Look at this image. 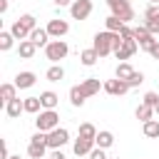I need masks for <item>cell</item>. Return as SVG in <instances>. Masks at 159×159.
Here are the masks:
<instances>
[{
    "label": "cell",
    "mask_w": 159,
    "mask_h": 159,
    "mask_svg": "<svg viewBox=\"0 0 159 159\" xmlns=\"http://www.w3.org/2000/svg\"><path fill=\"white\" fill-rule=\"evenodd\" d=\"M62 77H65V70H62L60 65H52V67L47 70V80H50V82H60Z\"/></svg>",
    "instance_id": "cell-31"
},
{
    "label": "cell",
    "mask_w": 159,
    "mask_h": 159,
    "mask_svg": "<svg viewBox=\"0 0 159 159\" xmlns=\"http://www.w3.org/2000/svg\"><path fill=\"white\" fill-rule=\"evenodd\" d=\"M84 99H87V97L82 94V89H80V84H75V87L70 89V102H72L75 107H82V104H84Z\"/></svg>",
    "instance_id": "cell-27"
},
{
    "label": "cell",
    "mask_w": 159,
    "mask_h": 159,
    "mask_svg": "<svg viewBox=\"0 0 159 159\" xmlns=\"http://www.w3.org/2000/svg\"><path fill=\"white\" fill-rule=\"evenodd\" d=\"M134 72H137V70H132V65H129V62H119L114 75H117V80H124V82H127V80H129Z\"/></svg>",
    "instance_id": "cell-23"
},
{
    "label": "cell",
    "mask_w": 159,
    "mask_h": 159,
    "mask_svg": "<svg viewBox=\"0 0 159 159\" xmlns=\"http://www.w3.org/2000/svg\"><path fill=\"white\" fill-rule=\"evenodd\" d=\"M10 159H22V157H20V154H12V157H10Z\"/></svg>",
    "instance_id": "cell-43"
},
{
    "label": "cell",
    "mask_w": 159,
    "mask_h": 159,
    "mask_svg": "<svg viewBox=\"0 0 159 159\" xmlns=\"http://www.w3.org/2000/svg\"><path fill=\"white\" fill-rule=\"evenodd\" d=\"M35 72H17L15 75V87L17 89H30L32 84H35Z\"/></svg>",
    "instance_id": "cell-14"
},
{
    "label": "cell",
    "mask_w": 159,
    "mask_h": 159,
    "mask_svg": "<svg viewBox=\"0 0 159 159\" xmlns=\"http://www.w3.org/2000/svg\"><path fill=\"white\" fill-rule=\"evenodd\" d=\"M10 32H12V37H15V40H20V42H22L25 37H30V32H32V30H30L25 22L15 20V22H12V27H10Z\"/></svg>",
    "instance_id": "cell-16"
},
{
    "label": "cell",
    "mask_w": 159,
    "mask_h": 159,
    "mask_svg": "<svg viewBox=\"0 0 159 159\" xmlns=\"http://www.w3.org/2000/svg\"><path fill=\"white\" fill-rule=\"evenodd\" d=\"M144 27H147L152 35H159V20H157V22H152V20H149V22H144Z\"/></svg>",
    "instance_id": "cell-37"
},
{
    "label": "cell",
    "mask_w": 159,
    "mask_h": 159,
    "mask_svg": "<svg viewBox=\"0 0 159 159\" xmlns=\"http://www.w3.org/2000/svg\"><path fill=\"white\" fill-rule=\"evenodd\" d=\"M137 50H139V45H137V40H124V45H122V47H119V50L114 52V57L124 62V60H129V57H132V55H134Z\"/></svg>",
    "instance_id": "cell-11"
},
{
    "label": "cell",
    "mask_w": 159,
    "mask_h": 159,
    "mask_svg": "<svg viewBox=\"0 0 159 159\" xmlns=\"http://www.w3.org/2000/svg\"><path fill=\"white\" fill-rule=\"evenodd\" d=\"M149 2H152V5H159V0H149Z\"/></svg>",
    "instance_id": "cell-45"
},
{
    "label": "cell",
    "mask_w": 159,
    "mask_h": 159,
    "mask_svg": "<svg viewBox=\"0 0 159 159\" xmlns=\"http://www.w3.org/2000/svg\"><path fill=\"white\" fill-rule=\"evenodd\" d=\"M35 127H37V132H52V129H57L60 127V114L55 112V109H42L40 114H37V119H35Z\"/></svg>",
    "instance_id": "cell-2"
},
{
    "label": "cell",
    "mask_w": 159,
    "mask_h": 159,
    "mask_svg": "<svg viewBox=\"0 0 159 159\" xmlns=\"http://www.w3.org/2000/svg\"><path fill=\"white\" fill-rule=\"evenodd\" d=\"M134 40H137V45H139L142 50H147V52H149V50L154 47V42H157V40H154V35H152V32H149L144 25L134 27Z\"/></svg>",
    "instance_id": "cell-8"
},
{
    "label": "cell",
    "mask_w": 159,
    "mask_h": 159,
    "mask_svg": "<svg viewBox=\"0 0 159 159\" xmlns=\"http://www.w3.org/2000/svg\"><path fill=\"white\" fill-rule=\"evenodd\" d=\"M107 5L112 10V15L119 17L124 25H127V20H134V10H132L129 0H107Z\"/></svg>",
    "instance_id": "cell-4"
},
{
    "label": "cell",
    "mask_w": 159,
    "mask_h": 159,
    "mask_svg": "<svg viewBox=\"0 0 159 159\" xmlns=\"http://www.w3.org/2000/svg\"><path fill=\"white\" fill-rule=\"evenodd\" d=\"M70 15L75 20H87L92 15V0H75L70 5Z\"/></svg>",
    "instance_id": "cell-7"
},
{
    "label": "cell",
    "mask_w": 159,
    "mask_h": 159,
    "mask_svg": "<svg viewBox=\"0 0 159 159\" xmlns=\"http://www.w3.org/2000/svg\"><path fill=\"white\" fill-rule=\"evenodd\" d=\"M142 132H144V137H149V139H159V119H149V122H144Z\"/></svg>",
    "instance_id": "cell-21"
},
{
    "label": "cell",
    "mask_w": 159,
    "mask_h": 159,
    "mask_svg": "<svg viewBox=\"0 0 159 159\" xmlns=\"http://www.w3.org/2000/svg\"><path fill=\"white\" fill-rule=\"evenodd\" d=\"M47 37H50L47 27H35V30L30 32V40H32V42H35L37 47H42V45L47 47V45H50V40H47Z\"/></svg>",
    "instance_id": "cell-15"
},
{
    "label": "cell",
    "mask_w": 159,
    "mask_h": 159,
    "mask_svg": "<svg viewBox=\"0 0 159 159\" xmlns=\"http://www.w3.org/2000/svg\"><path fill=\"white\" fill-rule=\"evenodd\" d=\"M134 114H137V119H142V122H149V119L154 117V107H149V104H144V102H142V104L137 107V112H134Z\"/></svg>",
    "instance_id": "cell-26"
},
{
    "label": "cell",
    "mask_w": 159,
    "mask_h": 159,
    "mask_svg": "<svg viewBox=\"0 0 159 159\" xmlns=\"http://www.w3.org/2000/svg\"><path fill=\"white\" fill-rule=\"evenodd\" d=\"M89 159H107V154H104V149H99V147H94V149L89 152Z\"/></svg>",
    "instance_id": "cell-35"
},
{
    "label": "cell",
    "mask_w": 159,
    "mask_h": 159,
    "mask_svg": "<svg viewBox=\"0 0 159 159\" xmlns=\"http://www.w3.org/2000/svg\"><path fill=\"white\" fill-rule=\"evenodd\" d=\"M35 50H37V45H35L32 40H22V42H20V47H17V52H20V57H22V60H30V57L35 55Z\"/></svg>",
    "instance_id": "cell-19"
},
{
    "label": "cell",
    "mask_w": 159,
    "mask_h": 159,
    "mask_svg": "<svg viewBox=\"0 0 159 159\" xmlns=\"http://www.w3.org/2000/svg\"><path fill=\"white\" fill-rule=\"evenodd\" d=\"M80 137H84V139H94V137H97V129H94V124H92V122H84V124H80Z\"/></svg>",
    "instance_id": "cell-29"
},
{
    "label": "cell",
    "mask_w": 159,
    "mask_h": 159,
    "mask_svg": "<svg viewBox=\"0 0 159 159\" xmlns=\"http://www.w3.org/2000/svg\"><path fill=\"white\" fill-rule=\"evenodd\" d=\"M12 40H15V37H12V32H10V30L0 32V50H2V52H7V50L12 47Z\"/></svg>",
    "instance_id": "cell-30"
},
{
    "label": "cell",
    "mask_w": 159,
    "mask_h": 159,
    "mask_svg": "<svg viewBox=\"0 0 159 159\" xmlns=\"http://www.w3.org/2000/svg\"><path fill=\"white\" fill-rule=\"evenodd\" d=\"M104 25H107L109 32H122V27H124V22H122L119 17H114V15H109V17L104 20Z\"/></svg>",
    "instance_id": "cell-28"
},
{
    "label": "cell",
    "mask_w": 159,
    "mask_h": 159,
    "mask_svg": "<svg viewBox=\"0 0 159 159\" xmlns=\"http://www.w3.org/2000/svg\"><path fill=\"white\" fill-rule=\"evenodd\" d=\"M0 159H10V152H7V142H0Z\"/></svg>",
    "instance_id": "cell-38"
},
{
    "label": "cell",
    "mask_w": 159,
    "mask_h": 159,
    "mask_svg": "<svg viewBox=\"0 0 159 159\" xmlns=\"http://www.w3.org/2000/svg\"><path fill=\"white\" fill-rule=\"evenodd\" d=\"M119 35H122V40H134V30H132V27H127V25L122 27V32H119Z\"/></svg>",
    "instance_id": "cell-36"
},
{
    "label": "cell",
    "mask_w": 159,
    "mask_h": 159,
    "mask_svg": "<svg viewBox=\"0 0 159 159\" xmlns=\"http://www.w3.org/2000/svg\"><path fill=\"white\" fill-rule=\"evenodd\" d=\"M52 2H55L57 7H67V5H72L75 0H52Z\"/></svg>",
    "instance_id": "cell-41"
},
{
    "label": "cell",
    "mask_w": 159,
    "mask_h": 159,
    "mask_svg": "<svg viewBox=\"0 0 159 159\" xmlns=\"http://www.w3.org/2000/svg\"><path fill=\"white\" fill-rule=\"evenodd\" d=\"M80 60H82V65H84V67H92V65L99 60V55H97V50H94V47H89V50H82V52H80Z\"/></svg>",
    "instance_id": "cell-22"
},
{
    "label": "cell",
    "mask_w": 159,
    "mask_h": 159,
    "mask_svg": "<svg viewBox=\"0 0 159 159\" xmlns=\"http://www.w3.org/2000/svg\"><path fill=\"white\" fill-rule=\"evenodd\" d=\"M47 159H67V157H65V154H62V152H60V149H52V152H50V157H47Z\"/></svg>",
    "instance_id": "cell-39"
},
{
    "label": "cell",
    "mask_w": 159,
    "mask_h": 159,
    "mask_svg": "<svg viewBox=\"0 0 159 159\" xmlns=\"http://www.w3.org/2000/svg\"><path fill=\"white\" fill-rule=\"evenodd\" d=\"M142 82H144V75H142V72H134V75L127 80V84H129V87H139Z\"/></svg>",
    "instance_id": "cell-33"
},
{
    "label": "cell",
    "mask_w": 159,
    "mask_h": 159,
    "mask_svg": "<svg viewBox=\"0 0 159 159\" xmlns=\"http://www.w3.org/2000/svg\"><path fill=\"white\" fill-rule=\"evenodd\" d=\"M127 89H129V84H127L124 80H117V77H114V80H107V82H104V92H107V94L122 97Z\"/></svg>",
    "instance_id": "cell-10"
},
{
    "label": "cell",
    "mask_w": 159,
    "mask_h": 159,
    "mask_svg": "<svg viewBox=\"0 0 159 159\" xmlns=\"http://www.w3.org/2000/svg\"><path fill=\"white\" fill-rule=\"evenodd\" d=\"M67 142H70V132L65 127H57V129L47 132V147L50 149H62Z\"/></svg>",
    "instance_id": "cell-6"
},
{
    "label": "cell",
    "mask_w": 159,
    "mask_h": 159,
    "mask_svg": "<svg viewBox=\"0 0 159 159\" xmlns=\"http://www.w3.org/2000/svg\"><path fill=\"white\" fill-rule=\"evenodd\" d=\"M149 55H152L154 60H159V42H154V47L149 50Z\"/></svg>",
    "instance_id": "cell-40"
},
{
    "label": "cell",
    "mask_w": 159,
    "mask_h": 159,
    "mask_svg": "<svg viewBox=\"0 0 159 159\" xmlns=\"http://www.w3.org/2000/svg\"><path fill=\"white\" fill-rule=\"evenodd\" d=\"M15 89H17L15 84H7V82H5V84H0V97H2V102H5V104H7V102H12V99H17Z\"/></svg>",
    "instance_id": "cell-24"
},
{
    "label": "cell",
    "mask_w": 159,
    "mask_h": 159,
    "mask_svg": "<svg viewBox=\"0 0 159 159\" xmlns=\"http://www.w3.org/2000/svg\"><path fill=\"white\" fill-rule=\"evenodd\" d=\"M154 114H159V104H157V107H154Z\"/></svg>",
    "instance_id": "cell-44"
},
{
    "label": "cell",
    "mask_w": 159,
    "mask_h": 159,
    "mask_svg": "<svg viewBox=\"0 0 159 159\" xmlns=\"http://www.w3.org/2000/svg\"><path fill=\"white\" fill-rule=\"evenodd\" d=\"M149 20H152V22L159 20V5H149V7L144 10V22H149Z\"/></svg>",
    "instance_id": "cell-32"
},
{
    "label": "cell",
    "mask_w": 159,
    "mask_h": 159,
    "mask_svg": "<svg viewBox=\"0 0 159 159\" xmlns=\"http://www.w3.org/2000/svg\"><path fill=\"white\" fill-rule=\"evenodd\" d=\"M40 102H42V109H55V107H57V102H60V97H57L55 92H50V89H47V92H42V94H40Z\"/></svg>",
    "instance_id": "cell-20"
},
{
    "label": "cell",
    "mask_w": 159,
    "mask_h": 159,
    "mask_svg": "<svg viewBox=\"0 0 159 159\" xmlns=\"http://www.w3.org/2000/svg\"><path fill=\"white\" fill-rule=\"evenodd\" d=\"M80 89H82L84 97H92V94H97L99 89H104V84H102L97 77H89V80H84V82L80 84Z\"/></svg>",
    "instance_id": "cell-13"
},
{
    "label": "cell",
    "mask_w": 159,
    "mask_h": 159,
    "mask_svg": "<svg viewBox=\"0 0 159 159\" xmlns=\"http://www.w3.org/2000/svg\"><path fill=\"white\" fill-rule=\"evenodd\" d=\"M7 5H10V0H0V12H2V15L7 12Z\"/></svg>",
    "instance_id": "cell-42"
},
{
    "label": "cell",
    "mask_w": 159,
    "mask_h": 159,
    "mask_svg": "<svg viewBox=\"0 0 159 159\" xmlns=\"http://www.w3.org/2000/svg\"><path fill=\"white\" fill-rule=\"evenodd\" d=\"M22 112H25V102H22V99H12V102H7V104H5V114H7V117H12V119H15V117H20Z\"/></svg>",
    "instance_id": "cell-18"
},
{
    "label": "cell",
    "mask_w": 159,
    "mask_h": 159,
    "mask_svg": "<svg viewBox=\"0 0 159 159\" xmlns=\"http://www.w3.org/2000/svg\"><path fill=\"white\" fill-rule=\"evenodd\" d=\"M47 32H50V37H65L67 32H70V22L67 20H50L47 22Z\"/></svg>",
    "instance_id": "cell-9"
},
{
    "label": "cell",
    "mask_w": 159,
    "mask_h": 159,
    "mask_svg": "<svg viewBox=\"0 0 159 159\" xmlns=\"http://www.w3.org/2000/svg\"><path fill=\"white\" fill-rule=\"evenodd\" d=\"M22 102H25V112H30V114H40V112H42L40 97H27V99H22Z\"/></svg>",
    "instance_id": "cell-25"
},
{
    "label": "cell",
    "mask_w": 159,
    "mask_h": 159,
    "mask_svg": "<svg viewBox=\"0 0 159 159\" xmlns=\"http://www.w3.org/2000/svg\"><path fill=\"white\" fill-rule=\"evenodd\" d=\"M122 45H124V40H122L119 32H109V30H104V32H97V35H94V45H92V47L97 50L99 57H107L109 52H117Z\"/></svg>",
    "instance_id": "cell-1"
},
{
    "label": "cell",
    "mask_w": 159,
    "mask_h": 159,
    "mask_svg": "<svg viewBox=\"0 0 159 159\" xmlns=\"http://www.w3.org/2000/svg\"><path fill=\"white\" fill-rule=\"evenodd\" d=\"M67 52H70V47H67V42H65V40H50V45L45 47V55H47V60H52V62L65 60V57H67Z\"/></svg>",
    "instance_id": "cell-5"
},
{
    "label": "cell",
    "mask_w": 159,
    "mask_h": 159,
    "mask_svg": "<svg viewBox=\"0 0 159 159\" xmlns=\"http://www.w3.org/2000/svg\"><path fill=\"white\" fill-rule=\"evenodd\" d=\"M94 147H97V144H94V139H84V137H77V139H75V147H72V152H75L77 157H84V154H89Z\"/></svg>",
    "instance_id": "cell-12"
},
{
    "label": "cell",
    "mask_w": 159,
    "mask_h": 159,
    "mask_svg": "<svg viewBox=\"0 0 159 159\" xmlns=\"http://www.w3.org/2000/svg\"><path fill=\"white\" fill-rule=\"evenodd\" d=\"M94 144H97L99 149H109V147L114 144V134H112V132H107V129H102V132H97Z\"/></svg>",
    "instance_id": "cell-17"
},
{
    "label": "cell",
    "mask_w": 159,
    "mask_h": 159,
    "mask_svg": "<svg viewBox=\"0 0 159 159\" xmlns=\"http://www.w3.org/2000/svg\"><path fill=\"white\" fill-rule=\"evenodd\" d=\"M144 104L157 107V104H159V94H157V92H147V94H144Z\"/></svg>",
    "instance_id": "cell-34"
},
{
    "label": "cell",
    "mask_w": 159,
    "mask_h": 159,
    "mask_svg": "<svg viewBox=\"0 0 159 159\" xmlns=\"http://www.w3.org/2000/svg\"><path fill=\"white\" fill-rule=\"evenodd\" d=\"M45 149H47V134L45 132L32 134L30 144H27V157L30 159H45Z\"/></svg>",
    "instance_id": "cell-3"
}]
</instances>
